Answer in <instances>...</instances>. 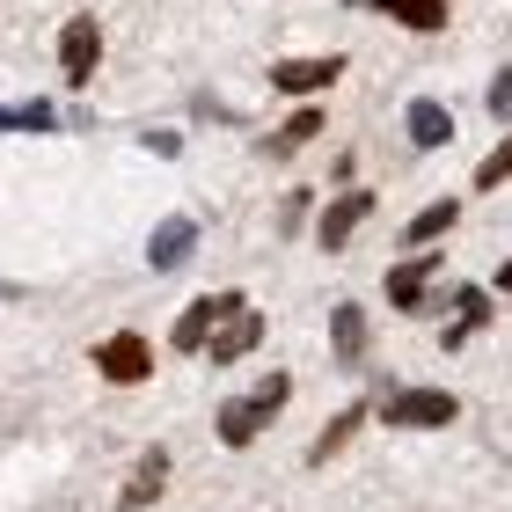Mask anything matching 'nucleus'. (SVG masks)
Instances as JSON below:
<instances>
[{
  "label": "nucleus",
  "mask_w": 512,
  "mask_h": 512,
  "mask_svg": "<svg viewBox=\"0 0 512 512\" xmlns=\"http://www.w3.org/2000/svg\"><path fill=\"white\" fill-rule=\"evenodd\" d=\"M461 227V198H432L425 213H417L410 227H403V249H439Z\"/></svg>",
  "instance_id": "nucleus-18"
},
{
  "label": "nucleus",
  "mask_w": 512,
  "mask_h": 512,
  "mask_svg": "<svg viewBox=\"0 0 512 512\" xmlns=\"http://www.w3.org/2000/svg\"><path fill=\"white\" fill-rule=\"evenodd\" d=\"M88 359H96L103 388H147L154 381V337L147 330H110Z\"/></svg>",
  "instance_id": "nucleus-3"
},
{
  "label": "nucleus",
  "mask_w": 512,
  "mask_h": 512,
  "mask_svg": "<svg viewBox=\"0 0 512 512\" xmlns=\"http://www.w3.org/2000/svg\"><path fill=\"white\" fill-rule=\"evenodd\" d=\"M139 147L147 154H183V132H139Z\"/></svg>",
  "instance_id": "nucleus-23"
},
{
  "label": "nucleus",
  "mask_w": 512,
  "mask_h": 512,
  "mask_svg": "<svg viewBox=\"0 0 512 512\" xmlns=\"http://www.w3.org/2000/svg\"><path fill=\"white\" fill-rule=\"evenodd\" d=\"M366 417H374V395H359V403H344V410L330 417V425L315 432V447H308V469H330V461H337V454H344V447H352V439H359V425H366Z\"/></svg>",
  "instance_id": "nucleus-14"
},
{
  "label": "nucleus",
  "mask_w": 512,
  "mask_h": 512,
  "mask_svg": "<svg viewBox=\"0 0 512 512\" xmlns=\"http://www.w3.org/2000/svg\"><path fill=\"white\" fill-rule=\"evenodd\" d=\"M0 132H59V110L52 103H0Z\"/></svg>",
  "instance_id": "nucleus-19"
},
{
  "label": "nucleus",
  "mask_w": 512,
  "mask_h": 512,
  "mask_svg": "<svg viewBox=\"0 0 512 512\" xmlns=\"http://www.w3.org/2000/svg\"><path fill=\"white\" fill-rule=\"evenodd\" d=\"M235 308H249V300H242L235 286H220V293H198L191 308L176 315V330H169V352H183V359H198V352H205V337H213V330H220V322L235 315Z\"/></svg>",
  "instance_id": "nucleus-4"
},
{
  "label": "nucleus",
  "mask_w": 512,
  "mask_h": 512,
  "mask_svg": "<svg viewBox=\"0 0 512 512\" xmlns=\"http://www.w3.org/2000/svg\"><path fill=\"white\" fill-rule=\"evenodd\" d=\"M169 476H176V461H169V447H147V454L132 461L125 491H118V512H147V505H161V491H169Z\"/></svg>",
  "instance_id": "nucleus-12"
},
{
  "label": "nucleus",
  "mask_w": 512,
  "mask_h": 512,
  "mask_svg": "<svg viewBox=\"0 0 512 512\" xmlns=\"http://www.w3.org/2000/svg\"><path fill=\"white\" fill-rule=\"evenodd\" d=\"M491 293H512V256H505V264L491 271Z\"/></svg>",
  "instance_id": "nucleus-25"
},
{
  "label": "nucleus",
  "mask_w": 512,
  "mask_h": 512,
  "mask_svg": "<svg viewBox=\"0 0 512 512\" xmlns=\"http://www.w3.org/2000/svg\"><path fill=\"white\" fill-rule=\"evenodd\" d=\"M439 271H447V264H439L432 249H403V264L381 278L388 308H395V315H425V300H432V286H439Z\"/></svg>",
  "instance_id": "nucleus-5"
},
{
  "label": "nucleus",
  "mask_w": 512,
  "mask_h": 512,
  "mask_svg": "<svg viewBox=\"0 0 512 512\" xmlns=\"http://www.w3.org/2000/svg\"><path fill=\"white\" fill-rule=\"evenodd\" d=\"M96 66H103V22L96 15H74L59 30V81L66 88H88V81H96Z\"/></svg>",
  "instance_id": "nucleus-7"
},
{
  "label": "nucleus",
  "mask_w": 512,
  "mask_h": 512,
  "mask_svg": "<svg viewBox=\"0 0 512 512\" xmlns=\"http://www.w3.org/2000/svg\"><path fill=\"white\" fill-rule=\"evenodd\" d=\"M483 103H491V118L512 125V66H498V74H491V96H483Z\"/></svg>",
  "instance_id": "nucleus-22"
},
{
  "label": "nucleus",
  "mask_w": 512,
  "mask_h": 512,
  "mask_svg": "<svg viewBox=\"0 0 512 512\" xmlns=\"http://www.w3.org/2000/svg\"><path fill=\"white\" fill-rule=\"evenodd\" d=\"M505 183H512V132L476 161V191H505Z\"/></svg>",
  "instance_id": "nucleus-20"
},
{
  "label": "nucleus",
  "mask_w": 512,
  "mask_h": 512,
  "mask_svg": "<svg viewBox=\"0 0 512 512\" xmlns=\"http://www.w3.org/2000/svg\"><path fill=\"white\" fill-rule=\"evenodd\" d=\"M264 337H271V322L256 315V308H235V315H227L213 337H205V359H213L220 374H227V366H242V359H249V352H256Z\"/></svg>",
  "instance_id": "nucleus-9"
},
{
  "label": "nucleus",
  "mask_w": 512,
  "mask_h": 512,
  "mask_svg": "<svg viewBox=\"0 0 512 512\" xmlns=\"http://www.w3.org/2000/svg\"><path fill=\"white\" fill-rule=\"evenodd\" d=\"M366 213H374V191H359V183H344V191L330 198V205H322V213L308 220V235H315V249H344V242H352L359 235V227H366Z\"/></svg>",
  "instance_id": "nucleus-6"
},
{
  "label": "nucleus",
  "mask_w": 512,
  "mask_h": 512,
  "mask_svg": "<svg viewBox=\"0 0 512 512\" xmlns=\"http://www.w3.org/2000/svg\"><path fill=\"white\" fill-rule=\"evenodd\" d=\"M352 169H359V154H337V161H330V191H344V183H352Z\"/></svg>",
  "instance_id": "nucleus-24"
},
{
  "label": "nucleus",
  "mask_w": 512,
  "mask_h": 512,
  "mask_svg": "<svg viewBox=\"0 0 512 512\" xmlns=\"http://www.w3.org/2000/svg\"><path fill=\"white\" fill-rule=\"evenodd\" d=\"M352 8H381V15H395L410 37H439L454 22V8L447 0H352Z\"/></svg>",
  "instance_id": "nucleus-17"
},
{
  "label": "nucleus",
  "mask_w": 512,
  "mask_h": 512,
  "mask_svg": "<svg viewBox=\"0 0 512 512\" xmlns=\"http://www.w3.org/2000/svg\"><path fill=\"white\" fill-rule=\"evenodd\" d=\"M308 213H315V198H308V191H286V198H278V235H300Z\"/></svg>",
  "instance_id": "nucleus-21"
},
{
  "label": "nucleus",
  "mask_w": 512,
  "mask_h": 512,
  "mask_svg": "<svg viewBox=\"0 0 512 512\" xmlns=\"http://www.w3.org/2000/svg\"><path fill=\"white\" fill-rule=\"evenodd\" d=\"M344 81V52H322V59H278L271 66V96H330Z\"/></svg>",
  "instance_id": "nucleus-8"
},
{
  "label": "nucleus",
  "mask_w": 512,
  "mask_h": 512,
  "mask_svg": "<svg viewBox=\"0 0 512 512\" xmlns=\"http://www.w3.org/2000/svg\"><path fill=\"white\" fill-rule=\"evenodd\" d=\"M403 132H410L417 154H439V147H454V110L432 103V96H417V103L403 110Z\"/></svg>",
  "instance_id": "nucleus-15"
},
{
  "label": "nucleus",
  "mask_w": 512,
  "mask_h": 512,
  "mask_svg": "<svg viewBox=\"0 0 512 512\" xmlns=\"http://www.w3.org/2000/svg\"><path fill=\"white\" fill-rule=\"evenodd\" d=\"M286 403H293V374H286V366H278V374H264L249 395H220V410H213L220 447H227V454L256 447V439H264V425H278V417H286Z\"/></svg>",
  "instance_id": "nucleus-1"
},
{
  "label": "nucleus",
  "mask_w": 512,
  "mask_h": 512,
  "mask_svg": "<svg viewBox=\"0 0 512 512\" xmlns=\"http://www.w3.org/2000/svg\"><path fill=\"white\" fill-rule=\"evenodd\" d=\"M322 125H330V118H322V103H300V110H293V118L278 125V132H264V147H256V154H271V161H293L300 147H315V139H322Z\"/></svg>",
  "instance_id": "nucleus-16"
},
{
  "label": "nucleus",
  "mask_w": 512,
  "mask_h": 512,
  "mask_svg": "<svg viewBox=\"0 0 512 512\" xmlns=\"http://www.w3.org/2000/svg\"><path fill=\"white\" fill-rule=\"evenodd\" d=\"M191 256H198V220H191V213H169V220L147 235V264H154V271H183Z\"/></svg>",
  "instance_id": "nucleus-13"
},
{
  "label": "nucleus",
  "mask_w": 512,
  "mask_h": 512,
  "mask_svg": "<svg viewBox=\"0 0 512 512\" xmlns=\"http://www.w3.org/2000/svg\"><path fill=\"white\" fill-rule=\"evenodd\" d=\"M374 417L388 432H439V425L461 417V395L454 388H425V381H395V388L374 395Z\"/></svg>",
  "instance_id": "nucleus-2"
},
{
  "label": "nucleus",
  "mask_w": 512,
  "mask_h": 512,
  "mask_svg": "<svg viewBox=\"0 0 512 512\" xmlns=\"http://www.w3.org/2000/svg\"><path fill=\"white\" fill-rule=\"evenodd\" d=\"M491 286H454L447 293V330H439V352H461L476 330H491Z\"/></svg>",
  "instance_id": "nucleus-10"
},
{
  "label": "nucleus",
  "mask_w": 512,
  "mask_h": 512,
  "mask_svg": "<svg viewBox=\"0 0 512 512\" xmlns=\"http://www.w3.org/2000/svg\"><path fill=\"white\" fill-rule=\"evenodd\" d=\"M330 359L344 366V374H366V359H374V330H366L359 300H337V315H330Z\"/></svg>",
  "instance_id": "nucleus-11"
}]
</instances>
